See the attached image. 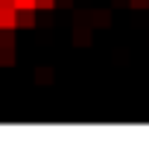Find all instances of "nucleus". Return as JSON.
Here are the masks:
<instances>
[{
  "label": "nucleus",
  "instance_id": "f257e3e1",
  "mask_svg": "<svg viewBox=\"0 0 149 149\" xmlns=\"http://www.w3.org/2000/svg\"><path fill=\"white\" fill-rule=\"evenodd\" d=\"M0 29H18V9L12 3H0Z\"/></svg>",
  "mask_w": 149,
  "mask_h": 149
},
{
  "label": "nucleus",
  "instance_id": "f03ea898",
  "mask_svg": "<svg viewBox=\"0 0 149 149\" xmlns=\"http://www.w3.org/2000/svg\"><path fill=\"white\" fill-rule=\"evenodd\" d=\"M15 61H18L15 47H0V67H12Z\"/></svg>",
  "mask_w": 149,
  "mask_h": 149
},
{
  "label": "nucleus",
  "instance_id": "7ed1b4c3",
  "mask_svg": "<svg viewBox=\"0 0 149 149\" xmlns=\"http://www.w3.org/2000/svg\"><path fill=\"white\" fill-rule=\"evenodd\" d=\"M73 41H76L79 47H88V44H91V26H76V32H73Z\"/></svg>",
  "mask_w": 149,
  "mask_h": 149
},
{
  "label": "nucleus",
  "instance_id": "20e7f679",
  "mask_svg": "<svg viewBox=\"0 0 149 149\" xmlns=\"http://www.w3.org/2000/svg\"><path fill=\"white\" fill-rule=\"evenodd\" d=\"M94 26H100V29H108V26H111V12H108V9H100V12H94Z\"/></svg>",
  "mask_w": 149,
  "mask_h": 149
},
{
  "label": "nucleus",
  "instance_id": "39448f33",
  "mask_svg": "<svg viewBox=\"0 0 149 149\" xmlns=\"http://www.w3.org/2000/svg\"><path fill=\"white\" fill-rule=\"evenodd\" d=\"M18 26L21 29H32L35 26V12H18Z\"/></svg>",
  "mask_w": 149,
  "mask_h": 149
},
{
  "label": "nucleus",
  "instance_id": "423d86ee",
  "mask_svg": "<svg viewBox=\"0 0 149 149\" xmlns=\"http://www.w3.org/2000/svg\"><path fill=\"white\" fill-rule=\"evenodd\" d=\"M0 47H15V29H0Z\"/></svg>",
  "mask_w": 149,
  "mask_h": 149
},
{
  "label": "nucleus",
  "instance_id": "0eeeda50",
  "mask_svg": "<svg viewBox=\"0 0 149 149\" xmlns=\"http://www.w3.org/2000/svg\"><path fill=\"white\" fill-rule=\"evenodd\" d=\"M12 6L18 12H35V0H12Z\"/></svg>",
  "mask_w": 149,
  "mask_h": 149
},
{
  "label": "nucleus",
  "instance_id": "6e6552de",
  "mask_svg": "<svg viewBox=\"0 0 149 149\" xmlns=\"http://www.w3.org/2000/svg\"><path fill=\"white\" fill-rule=\"evenodd\" d=\"M129 3V9H134V12H143V9H149V0H126Z\"/></svg>",
  "mask_w": 149,
  "mask_h": 149
},
{
  "label": "nucleus",
  "instance_id": "1a4fd4ad",
  "mask_svg": "<svg viewBox=\"0 0 149 149\" xmlns=\"http://www.w3.org/2000/svg\"><path fill=\"white\" fill-rule=\"evenodd\" d=\"M35 9H41V12H53V9H56V0H35Z\"/></svg>",
  "mask_w": 149,
  "mask_h": 149
},
{
  "label": "nucleus",
  "instance_id": "9d476101",
  "mask_svg": "<svg viewBox=\"0 0 149 149\" xmlns=\"http://www.w3.org/2000/svg\"><path fill=\"white\" fill-rule=\"evenodd\" d=\"M38 76H41L38 82H50V70H38Z\"/></svg>",
  "mask_w": 149,
  "mask_h": 149
},
{
  "label": "nucleus",
  "instance_id": "9b49d317",
  "mask_svg": "<svg viewBox=\"0 0 149 149\" xmlns=\"http://www.w3.org/2000/svg\"><path fill=\"white\" fill-rule=\"evenodd\" d=\"M111 3H114V6H120V3H123V0H111Z\"/></svg>",
  "mask_w": 149,
  "mask_h": 149
}]
</instances>
